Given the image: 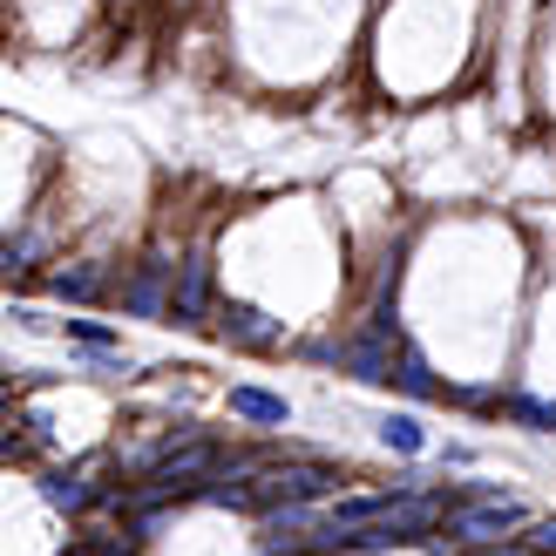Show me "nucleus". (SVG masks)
Masks as SVG:
<instances>
[{
  "mask_svg": "<svg viewBox=\"0 0 556 556\" xmlns=\"http://www.w3.org/2000/svg\"><path fill=\"white\" fill-rule=\"evenodd\" d=\"M522 522H530V509H522L516 495L489 489V495H468V503L441 509V530L434 536H448V549H462V543H503L509 530H522Z\"/></svg>",
  "mask_w": 556,
  "mask_h": 556,
  "instance_id": "1",
  "label": "nucleus"
},
{
  "mask_svg": "<svg viewBox=\"0 0 556 556\" xmlns=\"http://www.w3.org/2000/svg\"><path fill=\"white\" fill-rule=\"evenodd\" d=\"M211 313V252H190L177 271H170V326H204Z\"/></svg>",
  "mask_w": 556,
  "mask_h": 556,
  "instance_id": "2",
  "label": "nucleus"
},
{
  "mask_svg": "<svg viewBox=\"0 0 556 556\" xmlns=\"http://www.w3.org/2000/svg\"><path fill=\"white\" fill-rule=\"evenodd\" d=\"M102 495H109V489L96 482L89 462H68V468H48V476H41V503L62 509V516H89Z\"/></svg>",
  "mask_w": 556,
  "mask_h": 556,
  "instance_id": "3",
  "label": "nucleus"
},
{
  "mask_svg": "<svg viewBox=\"0 0 556 556\" xmlns=\"http://www.w3.org/2000/svg\"><path fill=\"white\" fill-rule=\"evenodd\" d=\"M170 271H177V265L163 258V252L136 265V271H129V286L116 292V299H123V313H136V319H163V313H170Z\"/></svg>",
  "mask_w": 556,
  "mask_h": 556,
  "instance_id": "4",
  "label": "nucleus"
},
{
  "mask_svg": "<svg viewBox=\"0 0 556 556\" xmlns=\"http://www.w3.org/2000/svg\"><path fill=\"white\" fill-rule=\"evenodd\" d=\"M217 340H225V346H252V353H271V346H286V319L258 313V305H225V313H217Z\"/></svg>",
  "mask_w": 556,
  "mask_h": 556,
  "instance_id": "5",
  "label": "nucleus"
},
{
  "mask_svg": "<svg viewBox=\"0 0 556 556\" xmlns=\"http://www.w3.org/2000/svg\"><path fill=\"white\" fill-rule=\"evenodd\" d=\"M231 414H238V421H252V428H292V401L271 394V387H252V380L231 387Z\"/></svg>",
  "mask_w": 556,
  "mask_h": 556,
  "instance_id": "6",
  "label": "nucleus"
},
{
  "mask_svg": "<svg viewBox=\"0 0 556 556\" xmlns=\"http://www.w3.org/2000/svg\"><path fill=\"white\" fill-rule=\"evenodd\" d=\"M387 387H401L407 401H448V380H434V367L414 346H401V359L387 367Z\"/></svg>",
  "mask_w": 556,
  "mask_h": 556,
  "instance_id": "7",
  "label": "nucleus"
},
{
  "mask_svg": "<svg viewBox=\"0 0 556 556\" xmlns=\"http://www.w3.org/2000/svg\"><path fill=\"white\" fill-rule=\"evenodd\" d=\"M48 292L68 305H96L109 292V278H102V265H62V271H48Z\"/></svg>",
  "mask_w": 556,
  "mask_h": 556,
  "instance_id": "8",
  "label": "nucleus"
},
{
  "mask_svg": "<svg viewBox=\"0 0 556 556\" xmlns=\"http://www.w3.org/2000/svg\"><path fill=\"white\" fill-rule=\"evenodd\" d=\"M495 414L516 428H536V434H556V401H536L522 394V387H509V394H495Z\"/></svg>",
  "mask_w": 556,
  "mask_h": 556,
  "instance_id": "9",
  "label": "nucleus"
},
{
  "mask_svg": "<svg viewBox=\"0 0 556 556\" xmlns=\"http://www.w3.org/2000/svg\"><path fill=\"white\" fill-rule=\"evenodd\" d=\"M380 448H394V455H428L421 414H387V421H380Z\"/></svg>",
  "mask_w": 556,
  "mask_h": 556,
  "instance_id": "10",
  "label": "nucleus"
},
{
  "mask_svg": "<svg viewBox=\"0 0 556 556\" xmlns=\"http://www.w3.org/2000/svg\"><path fill=\"white\" fill-rule=\"evenodd\" d=\"M62 332H68L81 353H123V332L102 326V319H62Z\"/></svg>",
  "mask_w": 556,
  "mask_h": 556,
  "instance_id": "11",
  "label": "nucleus"
},
{
  "mask_svg": "<svg viewBox=\"0 0 556 556\" xmlns=\"http://www.w3.org/2000/svg\"><path fill=\"white\" fill-rule=\"evenodd\" d=\"M35 252H41L35 238H0V286H14V278L35 265Z\"/></svg>",
  "mask_w": 556,
  "mask_h": 556,
  "instance_id": "12",
  "label": "nucleus"
},
{
  "mask_svg": "<svg viewBox=\"0 0 556 556\" xmlns=\"http://www.w3.org/2000/svg\"><path fill=\"white\" fill-rule=\"evenodd\" d=\"M522 530H530V536H522V549H530V556H556V516H530Z\"/></svg>",
  "mask_w": 556,
  "mask_h": 556,
  "instance_id": "13",
  "label": "nucleus"
},
{
  "mask_svg": "<svg viewBox=\"0 0 556 556\" xmlns=\"http://www.w3.org/2000/svg\"><path fill=\"white\" fill-rule=\"evenodd\" d=\"M8 319H14L21 332H54V319H48V313H35V305H14Z\"/></svg>",
  "mask_w": 556,
  "mask_h": 556,
  "instance_id": "14",
  "label": "nucleus"
},
{
  "mask_svg": "<svg viewBox=\"0 0 556 556\" xmlns=\"http://www.w3.org/2000/svg\"><path fill=\"white\" fill-rule=\"evenodd\" d=\"M468 462H476V455H468L462 441H448V448H441V468H468Z\"/></svg>",
  "mask_w": 556,
  "mask_h": 556,
  "instance_id": "15",
  "label": "nucleus"
}]
</instances>
